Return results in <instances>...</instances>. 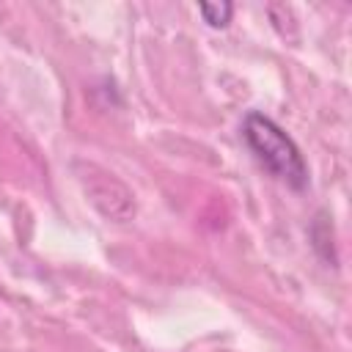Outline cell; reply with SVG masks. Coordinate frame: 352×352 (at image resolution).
<instances>
[{
    "label": "cell",
    "instance_id": "1",
    "mask_svg": "<svg viewBox=\"0 0 352 352\" xmlns=\"http://www.w3.org/2000/svg\"><path fill=\"white\" fill-rule=\"evenodd\" d=\"M245 140L253 148V154L286 184L292 187H305L308 182V168L300 157V148L294 146V140L267 116L261 113H250L245 118Z\"/></svg>",
    "mask_w": 352,
    "mask_h": 352
},
{
    "label": "cell",
    "instance_id": "2",
    "mask_svg": "<svg viewBox=\"0 0 352 352\" xmlns=\"http://www.w3.org/2000/svg\"><path fill=\"white\" fill-rule=\"evenodd\" d=\"M234 6L231 3H201V14L212 28H223L231 19Z\"/></svg>",
    "mask_w": 352,
    "mask_h": 352
}]
</instances>
